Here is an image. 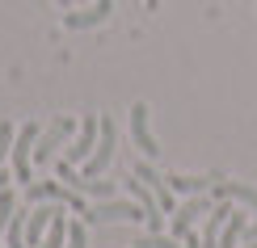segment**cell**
<instances>
[{"label":"cell","mask_w":257,"mask_h":248,"mask_svg":"<svg viewBox=\"0 0 257 248\" xmlns=\"http://www.w3.org/2000/svg\"><path fill=\"white\" fill-rule=\"evenodd\" d=\"M38 143V122H26V126H17V139H13V181H21V185H30V164H34V152L30 147Z\"/></svg>","instance_id":"obj_1"},{"label":"cell","mask_w":257,"mask_h":248,"mask_svg":"<svg viewBox=\"0 0 257 248\" xmlns=\"http://www.w3.org/2000/svg\"><path fill=\"white\" fill-rule=\"evenodd\" d=\"M126 193H131V198L139 202V206H144V223H148V235H165V210H160V202H156V193L144 185V181L135 177H126Z\"/></svg>","instance_id":"obj_2"},{"label":"cell","mask_w":257,"mask_h":248,"mask_svg":"<svg viewBox=\"0 0 257 248\" xmlns=\"http://www.w3.org/2000/svg\"><path fill=\"white\" fill-rule=\"evenodd\" d=\"M97 139H101V118L97 114H84L80 118V135H76V143L63 152V160H68V164H84V160L97 152Z\"/></svg>","instance_id":"obj_3"},{"label":"cell","mask_w":257,"mask_h":248,"mask_svg":"<svg viewBox=\"0 0 257 248\" xmlns=\"http://www.w3.org/2000/svg\"><path fill=\"white\" fill-rule=\"evenodd\" d=\"M89 214V223H139L144 219V206H139V202L131 198V202H97V206H89L84 210Z\"/></svg>","instance_id":"obj_4"},{"label":"cell","mask_w":257,"mask_h":248,"mask_svg":"<svg viewBox=\"0 0 257 248\" xmlns=\"http://www.w3.org/2000/svg\"><path fill=\"white\" fill-rule=\"evenodd\" d=\"M207 210H211V198H207V193H190V198L173 210V223H169V227H173V240H186V235L194 231L198 214H207Z\"/></svg>","instance_id":"obj_5"},{"label":"cell","mask_w":257,"mask_h":248,"mask_svg":"<svg viewBox=\"0 0 257 248\" xmlns=\"http://www.w3.org/2000/svg\"><path fill=\"white\" fill-rule=\"evenodd\" d=\"M131 139H135V147H139V156H144V160H156L160 156V143H156V135H152V122H148V105L144 101L131 105Z\"/></svg>","instance_id":"obj_6"},{"label":"cell","mask_w":257,"mask_h":248,"mask_svg":"<svg viewBox=\"0 0 257 248\" xmlns=\"http://www.w3.org/2000/svg\"><path fill=\"white\" fill-rule=\"evenodd\" d=\"M114 143H118V131H114V118H101V139H97V152L84 160V177H101L114 160Z\"/></svg>","instance_id":"obj_7"},{"label":"cell","mask_w":257,"mask_h":248,"mask_svg":"<svg viewBox=\"0 0 257 248\" xmlns=\"http://www.w3.org/2000/svg\"><path fill=\"white\" fill-rule=\"evenodd\" d=\"M68 135H72V118H68V114H59L55 122H51L47 131L38 135V143H34V164H47V160H55V147H59Z\"/></svg>","instance_id":"obj_8"},{"label":"cell","mask_w":257,"mask_h":248,"mask_svg":"<svg viewBox=\"0 0 257 248\" xmlns=\"http://www.w3.org/2000/svg\"><path fill=\"white\" fill-rule=\"evenodd\" d=\"M135 177L156 193V202H160V210H165V214H173V210H177V206H173V189H169V181L152 168V160H135Z\"/></svg>","instance_id":"obj_9"},{"label":"cell","mask_w":257,"mask_h":248,"mask_svg":"<svg viewBox=\"0 0 257 248\" xmlns=\"http://www.w3.org/2000/svg\"><path fill=\"white\" fill-rule=\"evenodd\" d=\"M110 13H114V0H97V5H89V9L63 13V30H93V26H101Z\"/></svg>","instance_id":"obj_10"},{"label":"cell","mask_w":257,"mask_h":248,"mask_svg":"<svg viewBox=\"0 0 257 248\" xmlns=\"http://www.w3.org/2000/svg\"><path fill=\"white\" fill-rule=\"evenodd\" d=\"M232 210H236V206H232V198H223L219 206H211V210H207V227H202V248H215V244H219V231L228 227Z\"/></svg>","instance_id":"obj_11"},{"label":"cell","mask_w":257,"mask_h":248,"mask_svg":"<svg viewBox=\"0 0 257 248\" xmlns=\"http://www.w3.org/2000/svg\"><path fill=\"white\" fill-rule=\"evenodd\" d=\"M211 189H215L219 198H232V202H240V206H249L257 214V189L253 185H240V181H215Z\"/></svg>","instance_id":"obj_12"},{"label":"cell","mask_w":257,"mask_h":248,"mask_svg":"<svg viewBox=\"0 0 257 248\" xmlns=\"http://www.w3.org/2000/svg\"><path fill=\"white\" fill-rule=\"evenodd\" d=\"M165 181H169V189H173V193H207L219 177H181V172H169Z\"/></svg>","instance_id":"obj_13"},{"label":"cell","mask_w":257,"mask_h":248,"mask_svg":"<svg viewBox=\"0 0 257 248\" xmlns=\"http://www.w3.org/2000/svg\"><path fill=\"white\" fill-rule=\"evenodd\" d=\"M244 227H249V219H244L240 210H232V219H228V227L219 231V244H215V248H236V244L244 240Z\"/></svg>","instance_id":"obj_14"},{"label":"cell","mask_w":257,"mask_h":248,"mask_svg":"<svg viewBox=\"0 0 257 248\" xmlns=\"http://www.w3.org/2000/svg\"><path fill=\"white\" fill-rule=\"evenodd\" d=\"M63 244H68V206L55 214V223H51V231L42 235V244H38V248H63Z\"/></svg>","instance_id":"obj_15"},{"label":"cell","mask_w":257,"mask_h":248,"mask_svg":"<svg viewBox=\"0 0 257 248\" xmlns=\"http://www.w3.org/2000/svg\"><path fill=\"white\" fill-rule=\"evenodd\" d=\"M17 214V198H13V189H0V235H5V227H9V219Z\"/></svg>","instance_id":"obj_16"},{"label":"cell","mask_w":257,"mask_h":248,"mask_svg":"<svg viewBox=\"0 0 257 248\" xmlns=\"http://www.w3.org/2000/svg\"><path fill=\"white\" fill-rule=\"evenodd\" d=\"M131 248H181L173 235H144V240H135Z\"/></svg>","instance_id":"obj_17"},{"label":"cell","mask_w":257,"mask_h":248,"mask_svg":"<svg viewBox=\"0 0 257 248\" xmlns=\"http://www.w3.org/2000/svg\"><path fill=\"white\" fill-rule=\"evenodd\" d=\"M68 248H89V231H84V223H68Z\"/></svg>","instance_id":"obj_18"},{"label":"cell","mask_w":257,"mask_h":248,"mask_svg":"<svg viewBox=\"0 0 257 248\" xmlns=\"http://www.w3.org/2000/svg\"><path fill=\"white\" fill-rule=\"evenodd\" d=\"M13 139H17V126L13 122H0V160L13 152Z\"/></svg>","instance_id":"obj_19"},{"label":"cell","mask_w":257,"mask_h":248,"mask_svg":"<svg viewBox=\"0 0 257 248\" xmlns=\"http://www.w3.org/2000/svg\"><path fill=\"white\" fill-rule=\"evenodd\" d=\"M244 240H257V223H249V227H244Z\"/></svg>","instance_id":"obj_20"},{"label":"cell","mask_w":257,"mask_h":248,"mask_svg":"<svg viewBox=\"0 0 257 248\" xmlns=\"http://www.w3.org/2000/svg\"><path fill=\"white\" fill-rule=\"evenodd\" d=\"M5 185H9V172H0V189H5Z\"/></svg>","instance_id":"obj_21"},{"label":"cell","mask_w":257,"mask_h":248,"mask_svg":"<svg viewBox=\"0 0 257 248\" xmlns=\"http://www.w3.org/2000/svg\"><path fill=\"white\" fill-rule=\"evenodd\" d=\"M55 5H59V9H72V0H55Z\"/></svg>","instance_id":"obj_22"},{"label":"cell","mask_w":257,"mask_h":248,"mask_svg":"<svg viewBox=\"0 0 257 248\" xmlns=\"http://www.w3.org/2000/svg\"><path fill=\"white\" fill-rule=\"evenodd\" d=\"M249 248H257V240H249Z\"/></svg>","instance_id":"obj_23"}]
</instances>
